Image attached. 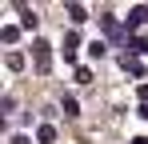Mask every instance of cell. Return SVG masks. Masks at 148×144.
<instances>
[{
    "label": "cell",
    "instance_id": "6da1fadb",
    "mask_svg": "<svg viewBox=\"0 0 148 144\" xmlns=\"http://www.w3.org/2000/svg\"><path fill=\"white\" fill-rule=\"evenodd\" d=\"M32 60H36V72L52 68V44L48 40H32Z\"/></svg>",
    "mask_w": 148,
    "mask_h": 144
},
{
    "label": "cell",
    "instance_id": "7a4b0ae2",
    "mask_svg": "<svg viewBox=\"0 0 148 144\" xmlns=\"http://www.w3.org/2000/svg\"><path fill=\"white\" fill-rule=\"evenodd\" d=\"M120 68L128 72V76H144V64H140V60H132L128 52H124V56H120Z\"/></svg>",
    "mask_w": 148,
    "mask_h": 144
},
{
    "label": "cell",
    "instance_id": "3957f363",
    "mask_svg": "<svg viewBox=\"0 0 148 144\" xmlns=\"http://www.w3.org/2000/svg\"><path fill=\"white\" fill-rule=\"evenodd\" d=\"M76 44H80V36L68 32V36H64V64H72V60H76Z\"/></svg>",
    "mask_w": 148,
    "mask_h": 144
},
{
    "label": "cell",
    "instance_id": "277c9868",
    "mask_svg": "<svg viewBox=\"0 0 148 144\" xmlns=\"http://www.w3.org/2000/svg\"><path fill=\"white\" fill-rule=\"evenodd\" d=\"M144 20H148V8H144V4L128 8V28H136V24H144Z\"/></svg>",
    "mask_w": 148,
    "mask_h": 144
},
{
    "label": "cell",
    "instance_id": "5b68a950",
    "mask_svg": "<svg viewBox=\"0 0 148 144\" xmlns=\"http://www.w3.org/2000/svg\"><path fill=\"white\" fill-rule=\"evenodd\" d=\"M64 12H68V20H72V24H84V20H88V8H84V4H68Z\"/></svg>",
    "mask_w": 148,
    "mask_h": 144
},
{
    "label": "cell",
    "instance_id": "8992f818",
    "mask_svg": "<svg viewBox=\"0 0 148 144\" xmlns=\"http://www.w3.org/2000/svg\"><path fill=\"white\" fill-rule=\"evenodd\" d=\"M36 20H40V16H36L32 8H20V28H24V32H32V28H36Z\"/></svg>",
    "mask_w": 148,
    "mask_h": 144
},
{
    "label": "cell",
    "instance_id": "52a82bcc",
    "mask_svg": "<svg viewBox=\"0 0 148 144\" xmlns=\"http://www.w3.org/2000/svg\"><path fill=\"white\" fill-rule=\"evenodd\" d=\"M0 40H4V44H16V40H20V28H16V24H4V28H0Z\"/></svg>",
    "mask_w": 148,
    "mask_h": 144
},
{
    "label": "cell",
    "instance_id": "ba28073f",
    "mask_svg": "<svg viewBox=\"0 0 148 144\" xmlns=\"http://www.w3.org/2000/svg\"><path fill=\"white\" fill-rule=\"evenodd\" d=\"M60 108H64V116H80V104H76V96H64V100H60Z\"/></svg>",
    "mask_w": 148,
    "mask_h": 144
},
{
    "label": "cell",
    "instance_id": "9c48e42d",
    "mask_svg": "<svg viewBox=\"0 0 148 144\" xmlns=\"http://www.w3.org/2000/svg\"><path fill=\"white\" fill-rule=\"evenodd\" d=\"M36 140H40V144H52V140H56V128H52V124H44V128L36 132Z\"/></svg>",
    "mask_w": 148,
    "mask_h": 144
},
{
    "label": "cell",
    "instance_id": "30bf717a",
    "mask_svg": "<svg viewBox=\"0 0 148 144\" xmlns=\"http://www.w3.org/2000/svg\"><path fill=\"white\" fill-rule=\"evenodd\" d=\"M4 64H8L12 72H20V68H24V56H20V52H8V60H4Z\"/></svg>",
    "mask_w": 148,
    "mask_h": 144
},
{
    "label": "cell",
    "instance_id": "8fae6325",
    "mask_svg": "<svg viewBox=\"0 0 148 144\" xmlns=\"http://www.w3.org/2000/svg\"><path fill=\"white\" fill-rule=\"evenodd\" d=\"M104 52H108V44H100V40H92V44H88V56H96V60L104 56Z\"/></svg>",
    "mask_w": 148,
    "mask_h": 144
},
{
    "label": "cell",
    "instance_id": "7c38bea8",
    "mask_svg": "<svg viewBox=\"0 0 148 144\" xmlns=\"http://www.w3.org/2000/svg\"><path fill=\"white\" fill-rule=\"evenodd\" d=\"M76 80L80 84H92V68H76Z\"/></svg>",
    "mask_w": 148,
    "mask_h": 144
},
{
    "label": "cell",
    "instance_id": "4fadbf2b",
    "mask_svg": "<svg viewBox=\"0 0 148 144\" xmlns=\"http://www.w3.org/2000/svg\"><path fill=\"white\" fill-rule=\"evenodd\" d=\"M136 116H140V120H148V104H140V108H136Z\"/></svg>",
    "mask_w": 148,
    "mask_h": 144
},
{
    "label": "cell",
    "instance_id": "5bb4252c",
    "mask_svg": "<svg viewBox=\"0 0 148 144\" xmlns=\"http://www.w3.org/2000/svg\"><path fill=\"white\" fill-rule=\"evenodd\" d=\"M140 104H148V84H140Z\"/></svg>",
    "mask_w": 148,
    "mask_h": 144
},
{
    "label": "cell",
    "instance_id": "9a60e30c",
    "mask_svg": "<svg viewBox=\"0 0 148 144\" xmlns=\"http://www.w3.org/2000/svg\"><path fill=\"white\" fill-rule=\"evenodd\" d=\"M8 144H32V140H28V136H12Z\"/></svg>",
    "mask_w": 148,
    "mask_h": 144
}]
</instances>
